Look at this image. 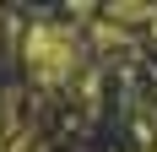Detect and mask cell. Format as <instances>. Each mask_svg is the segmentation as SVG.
Wrapping results in <instances>:
<instances>
[{
  "mask_svg": "<svg viewBox=\"0 0 157 152\" xmlns=\"http://www.w3.org/2000/svg\"><path fill=\"white\" fill-rule=\"evenodd\" d=\"M81 60V44H76V33L71 27H33L27 33V71L38 76V82H65V76L76 71Z\"/></svg>",
  "mask_w": 157,
  "mask_h": 152,
  "instance_id": "1",
  "label": "cell"
}]
</instances>
